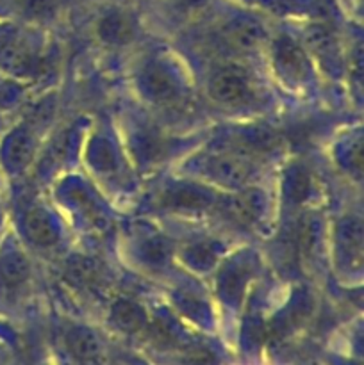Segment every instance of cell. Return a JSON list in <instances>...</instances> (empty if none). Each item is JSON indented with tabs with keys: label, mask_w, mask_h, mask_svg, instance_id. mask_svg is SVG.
Returning a JSON list of instances; mask_svg holds the SVG:
<instances>
[{
	"label": "cell",
	"mask_w": 364,
	"mask_h": 365,
	"mask_svg": "<svg viewBox=\"0 0 364 365\" xmlns=\"http://www.w3.org/2000/svg\"><path fill=\"white\" fill-rule=\"evenodd\" d=\"M209 89L213 98L225 107H245L256 100L252 73L239 64H225L214 71Z\"/></svg>",
	"instance_id": "1"
},
{
	"label": "cell",
	"mask_w": 364,
	"mask_h": 365,
	"mask_svg": "<svg viewBox=\"0 0 364 365\" xmlns=\"http://www.w3.org/2000/svg\"><path fill=\"white\" fill-rule=\"evenodd\" d=\"M202 171L211 180L227 187H239L252 175V160L248 155L238 150L225 146L206 155L202 163Z\"/></svg>",
	"instance_id": "2"
},
{
	"label": "cell",
	"mask_w": 364,
	"mask_h": 365,
	"mask_svg": "<svg viewBox=\"0 0 364 365\" xmlns=\"http://www.w3.org/2000/svg\"><path fill=\"white\" fill-rule=\"evenodd\" d=\"M271 57H273L275 70L282 81L293 86H302L303 82H307L310 73L309 57L298 43L288 36H280L271 46Z\"/></svg>",
	"instance_id": "3"
},
{
	"label": "cell",
	"mask_w": 364,
	"mask_h": 365,
	"mask_svg": "<svg viewBox=\"0 0 364 365\" xmlns=\"http://www.w3.org/2000/svg\"><path fill=\"white\" fill-rule=\"evenodd\" d=\"M0 66L18 77H29L38 71L39 61L27 43L16 36H4L0 38Z\"/></svg>",
	"instance_id": "4"
},
{
	"label": "cell",
	"mask_w": 364,
	"mask_h": 365,
	"mask_svg": "<svg viewBox=\"0 0 364 365\" xmlns=\"http://www.w3.org/2000/svg\"><path fill=\"white\" fill-rule=\"evenodd\" d=\"M266 39V31L252 18H234L221 31V41L234 52H253Z\"/></svg>",
	"instance_id": "5"
},
{
	"label": "cell",
	"mask_w": 364,
	"mask_h": 365,
	"mask_svg": "<svg viewBox=\"0 0 364 365\" xmlns=\"http://www.w3.org/2000/svg\"><path fill=\"white\" fill-rule=\"evenodd\" d=\"M141 88L157 103H173L181 96V88L173 73L159 63H150L141 73Z\"/></svg>",
	"instance_id": "6"
},
{
	"label": "cell",
	"mask_w": 364,
	"mask_h": 365,
	"mask_svg": "<svg viewBox=\"0 0 364 365\" xmlns=\"http://www.w3.org/2000/svg\"><path fill=\"white\" fill-rule=\"evenodd\" d=\"M264 198L256 189H246L223 202V214L239 227H252L261 220Z\"/></svg>",
	"instance_id": "7"
},
{
	"label": "cell",
	"mask_w": 364,
	"mask_h": 365,
	"mask_svg": "<svg viewBox=\"0 0 364 365\" xmlns=\"http://www.w3.org/2000/svg\"><path fill=\"white\" fill-rule=\"evenodd\" d=\"M161 203L173 210H203L214 203L213 195L202 185H173L161 196Z\"/></svg>",
	"instance_id": "8"
},
{
	"label": "cell",
	"mask_w": 364,
	"mask_h": 365,
	"mask_svg": "<svg viewBox=\"0 0 364 365\" xmlns=\"http://www.w3.org/2000/svg\"><path fill=\"white\" fill-rule=\"evenodd\" d=\"M24 228L27 237L39 248H50V246L57 245L61 237L59 227L52 220V216L43 209L29 210L25 214Z\"/></svg>",
	"instance_id": "9"
},
{
	"label": "cell",
	"mask_w": 364,
	"mask_h": 365,
	"mask_svg": "<svg viewBox=\"0 0 364 365\" xmlns=\"http://www.w3.org/2000/svg\"><path fill=\"white\" fill-rule=\"evenodd\" d=\"M34 152V138L25 128H20V130H14L4 145V163L7 170L21 171L32 163Z\"/></svg>",
	"instance_id": "10"
},
{
	"label": "cell",
	"mask_w": 364,
	"mask_h": 365,
	"mask_svg": "<svg viewBox=\"0 0 364 365\" xmlns=\"http://www.w3.org/2000/svg\"><path fill=\"white\" fill-rule=\"evenodd\" d=\"M307 45L316 57L327 68H334L339 64V46L334 32L323 24H316L307 31Z\"/></svg>",
	"instance_id": "11"
},
{
	"label": "cell",
	"mask_w": 364,
	"mask_h": 365,
	"mask_svg": "<svg viewBox=\"0 0 364 365\" xmlns=\"http://www.w3.org/2000/svg\"><path fill=\"white\" fill-rule=\"evenodd\" d=\"M98 36L109 45H127L134 38V25L127 14L113 11L98 21Z\"/></svg>",
	"instance_id": "12"
},
{
	"label": "cell",
	"mask_w": 364,
	"mask_h": 365,
	"mask_svg": "<svg viewBox=\"0 0 364 365\" xmlns=\"http://www.w3.org/2000/svg\"><path fill=\"white\" fill-rule=\"evenodd\" d=\"M31 273V264L27 257L18 250L4 253L0 257V285L6 289L20 287Z\"/></svg>",
	"instance_id": "13"
},
{
	"label": "cell",
	"mask_w": 364,
	"mask_h": 365,
	"mask_svg": "<svg viewBox=\"0 0 364 365\" xmlns=\"http://www.w3.org/2000/svg\"><path fill=\"white\" fill-rule=\"evenodd\" d=\"M339 246H341V253L348 259L353 257L357 262H363V227L359 221L355 220H346L339 225V234H338Z\"/></svg>",
	"instance_id": "14"
},
{
	"label": "cell",
	"mask_w": 364,
	"mask_h": 365,
	"mask_svg": "<svg viewBox=\"0 0 364 365\" xmlns=\"http://www.w3.org/2000/svg\"><path fill=\"white\" fill-rule=\"evenodd\" d=\"M113 319L121 330L136 331L143 328L146 316L141 310V307H138L136 303L128 302V299H120L113 307Z\"/></svg>",
	"instance_id": "15"
},
{
	"label": "cell",
	"mask_w": 364,
	"mask_h": 365,
	"mask_svg": "<svg viewBox=\"0 0 364 365\" xmlns=\"http://www.w3.org/2000/svg\"><path fill=\"white\" fill-rule=\"evenodd\" d=\"M68 342H70V349L79 360L91 362L100 355L98 341L88 330H74L68 337Z\"/></svg>",
	"instance_id": "16"
},
{
	"label": "cell",
	"mask_w": 364,
	"mask_h": 365,
	"mask_svg": "<svg viewBox=\"0 0 364 365\" xmlns=\"http://www.w3.org/2000/svg\"><path fill=\"white\" fill-rule=\"evenodd\" d=\"M182 257H184L186 264L193 269L206 271L211 269V267L216 264L218 252L214 250L213 245L209 242H196V245L188 246V248L182 252Z\"/></svg>",
	"instance_id": "17"
},
{
	"label": "cell",
	"mask_w": 364,
	"mask_h": 365,
	"mask_svg": "<svg viewBox=\"0 0 364 365\" xmlns=\"http://www.w3.org/2000/svg\"><path fill=\"white\" fill-rule=\"evenodd\" d=\"M171 253V245L164 237H152L141 246V259L148 266H163Z\"/></svg>",
	"instance_id": "18"
},
{
	"label": "cell",
	"mask_w": 364,
	"mask_h": 365,
	"mask_svg": "<svg viewBox=\"0 0 364 365\" xmlns=\"http://www.w3.org/2000/svg\"><path fill=\"white\" fill-rule=\"evenodd\" d=\"M310 180L309 175L302 170H293L285 178V191H288V198L293 202H302L307 198L309 192Z\"/></svg>",
	"instance_id": "19"
},
{
	"label": "cell",
	"mask_w": 364,
	"mask_h": 365,
	"mask_svg": "<svg viewBox=\"0 0 364 365\" xmlns=\"http://www.w3.org/2000/svg\"><path fill=\"white\" fill-rule=\"evenodd\" d=\"M318 239V223L310 217L300 221L298 228V248L303 257H309L313 253L314 246H316Z\"/></svg>",
	"instance_id": "20"
},
{
	"label": "cell",
	"mask_w": 364,
	"mask_h": 365,
	"mask_svg": "<svg viewBox=\"0 0 364 365\" xmlns=\"http://www.w3.org/2000/svg\"><path fill=\"white\" fill-rule=\"evenodd\" d=\"M21 6L27 16L45 18L52 13L54 0H21Z\"/></svg>",
	"instance_id": "21"
},
{
	"label": "cell",
	"mask_w": 364,
	"mask_h": 365,
	"mask_svg": "<svg viewBox=\"0 0 364 365\" xmlns=\"http://www.w3.org/2000/svg\"><path fill=\"white\" fill-rule=\"evenodd\" d=\"M207 0H178V6L184 11H196L206 6Z\"/></svg>",
	"instance_id": "22"
}]
</instances>
